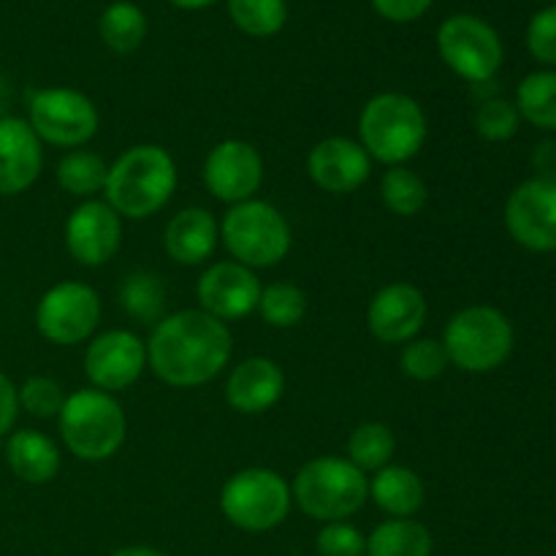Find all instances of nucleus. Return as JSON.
<instances>
[{"label": "nucleus", "mask_w": 556, "mask_h": 556, "mask_svg": "<svg viewBox=\"0 0 556 556\" xmlns=\"http://www.w3.org/2000/svg\"><path fill=\"white\" fill-rule=\"evenodd\" d=\"M315 552L318 556H364L367 538L351 521H329L315 535Z\"/></svg>", "instance_id": "nucleus-36"}, {"label": "nucleus", "mask_w": 556, "mask_h": 556, "mask_svg": "<svg viewBox=\"0 0 556 556\" xmlns=\"http://www.w3.org/2000/svg\"><path fill=\"white\" fill-rule=\"evenodd\" d=\"M172 5H177V9H185V11H201L206 9V5L217 3V0H168Z\"/></svg>", "instance_id": "nucleus-42"}, {"label": "nucleus", "mask_w": 556, "mask_h": 556, "mask_svg": "<svg viewBox=\"0 0 556 556\" xmlns=\"http://www.w3.org/2000/svg\"><path fill=\"white\" fill-rule=\"evenodd\" d=\"M304 313H307V296L299 286L282 280L261 286L258 315L271 329H293L302 324Z\"/></svg>", "instance_id": "nucleus-31"}, {"label": "nucleus", "mask_w": 556, "mask_h": 556, "mask_svg": "<svg viewBox=\"0 0 556 556\" xmlns=\"http://www.w3.org/2000/svg\"><path fill=\"white\" fill-rule=\"evenodd\" d=\"M443 63L470 85H486L503 68L505 49L500 33L476 14H454L438 27Z\"/></svg>", "instance_id": "nucleus-10"}, {"label": "nucleus", "mask_w": 556, "mask_h": 556, "mask_svg": "<svg viewBox=\"0 0 556 556\" xmlns=\"http://www.w3.org/2000/svg\"><path fill=\"white\" fill-rule=\"evenodd\" d=\"M307 174L326 193L345 195L367 182L372 174V157L356 139L329 136L309 150Z\"/></svg>", "instance_id": "nucleus-18"}, {"label": "nucleus", "mask_w": 556, "mask_h": 556, "mask_svg": "<svg viewBox=\"0 0 556 556\" xmlns=\"http://www.w3.org/2000/svg\"><path fill=\"white\" fill-rule=\"evenodd\" d=\"M16 416H20V400H16V386L5 372H0V440L14 432Z\"/></svg>", "instance_id": "nucleus-39"}, {"label": "nucleus", "mask_w": 556, "mask_h": 556, "mask_svg": "<svg viewBox=\"0 0 556 556\" xmlns=\"http://www.w3.org/2000/svg\"><path fill=\"white\" fill-rule=\"evenodd\" d=\"M101 324V299L87 282L65 280L49 288L36 307V329L52 345H79Z\"/></svg>", "instance_id": "nucleus-11"}, {"label": "nucleus", "mask_w": 556, "mask_h": 556, "mask_svg": "<svg viewBox=\"0 0 556 556\" xmlns=\"http://www.w3.org/2000/svg\"><path fill=\"white\" fill-rule=\"evenodd\" d=\"M291 486L269 467H248L223 483L220 510L237 530L269 532L291 514Z\"/></svg>", "instance_id": "nucleus-8"}, {"label": "nucleus", "mask_w": 556, "mask_h": 556, "mask_svg": "<svg viewBox=\"0 0 556 556\" xmlns=\"http://www.w3.org/2000/svg\"><path fill=\"white\" fill-rule=\"evenodd\" d=\"M508 233L532 253L556 250V182L532 177L505 201Z\"/></svg>", "instance_id": "nucleus-12"}, {"label": "nucleus", "mask_w": 556, "mask_h": 556, "mask_svg": "<svg viewBox=\"0 0 556 556\" xmlns=\"http://www.w3.org/2000/svg\"><path fill=\"white\" fill-rule=\"evenodd\" d=\"M109 556H168V554H163L161 548H152V546H125V548H117V552Z\"/></svg>", "instance_id": "nucleus-41"}, {"label": "nucleus", "mask_w": 556, "mask_h": 556, "mask_svg": "<svg viewBox=\"0 0 556 556\" xmlns=\"http://www.w3.org/2000/svg\"><path fill=\"white\" fill-rule=\"evenodd\" d=\"M427 112L407 92H378L358 114V144L389 168L413 161L427 144Z\"/></svg>", "instance_id": "nucleus-3"}, {"label": "nucleus", "mask_w": 556, "mask_h": 556, "mask_svg": "<svg viewBox=\"0 0 556 556\" xmlns=\"http://www.w3.org/2000/svg\"><path fill=\"white\" fill-rule=\"evenodd\" d=\"M532 166H535L538 177L554 179L556 182V139H543L541 144H535V152H532Z\"/></svg>", "instance_id": "nucleus-40"}, {"label": "nucleus", "mask_w": 556, "mask_h": 556, "mask_svg": "<svg viewBox=\"0 0 556 556\" xmlns=\"http://www.w3.org/2000/svg\"><path fill=\"white\" fill-rule=\"evenodd\" d=\"M440 342L454 367H459L462 372L483 375L494 372L508 362L516 334L508 315L489 304H472V307L459 309L445 324Z\"/></svg>", "instance_id": "nucleus-6"}, {"label": "nucleus", "mask_w": 556, "mask_h": 556, "mask_svg": "<svg viewBox=\"0 0 556 556\" xmlns=\"http://www.w3.org/2000/svg\"><path fill=\"white\" fill-rule=\"evenodd\" d=\"M291 497L315 521H348L369 500V478L342 456H318L296 472Z\"/></svg>", "instance_id": "nucleus-4"}, {"label": "nucleus", "mask_w": 556, "mask_h": 556, "mask_svg": "<svg viewBox=\"0 0 556 556\" xmlns=\"http://www.w3.org/2000/svg\"><path fill=\"white\" fill-rule=\"evenodd\" d=\"M434 541L416 519H386L367 538V556H432Z\"/></svg>", "instance_id": "nucleus-24"}, {"label": "nucleus", "mask_w": 556, "mask_h": 556, "mask_svg": "<svg viewBox=\"0 0 556 556\" xmlns=\"http://www.w3.org/2000/svg\"><path fill=\"white\" fill-rule=\"evenodd\" d=\"M204 185L217 201L242 204L255 199L264 182V157L250 141L223 139L206 152L204 157Z\"/></svg>", "instance_id": "nucleus-13"}, {"label": "nucleus", "mask_w": 556, "mask_h": 556, "mask_svg": "<svg viewBox=\"0 0 556 556\" xmlns=\"http://www.w3.org/2000/svg\"><path fill=\"white\" fill-rule=\"evenodd\" d=\"M516 109L519 117L538 130L556 134V71L527 74L516 87Z\"/></svg>", "instance_id": "nucleus-27"}, {"label": "nucleus", "mask_w": 556, "mask_h": 556, "mask_svg": "<svg viewBox=\"0 0 556 556\" xmlns=\"http://www.w3.org/2000/svg\"><path fill=\"white\" fill-rule=\"evenodd\" d=\"M43 168V144L22 117L0 119V195H20L36 185Z\"/></svg>", "instance_id": "nucleus-19"}, {"label": "nucleus", "mask_w": 556, "mask_h": 556, "mask_svg": "<svg viewBox=\"0 0 556 556\" xmlns=\"http://www.w3.org/2000/svg\"><path fill=\"white\" fill-rule=\"evenodd\" d=\"M228 16L233 25L253 38H271L286 27V0H228Z\"/></svg>", "instance_id": "nucleus-30"}, {"label": "nucleus", "mask_w": 556, "mask_h": 556, "mask_svg": "<svg viewBox=\"0 0 556 556\" xmlns=\"http://www.w3.org/2000/svg\"><path fill=\"white\" fill-rule=\"evenodd\" d=\"M429 315L424 291L413 282H389L372 296L367 307V326L383 345H405L416 340Z\"/></svg>", "instance_id": "nucleus-17"}, {"label": "nucleus", "mask_w": 556, "mask_h": 556, "mask_svg": "<svg viewBox=\"0 0 556 556\" xmlns=\"http://www.w3.org/2000/svg\"><path fill=\"white\" fill-rule=\"evenodd\" d=\"M220 239L233 261L248 269L277 266L291 250V226L275 204L261 199L233 204L220 223Z\"/></svg>", "instance_id": "nucleus-7"}, {"label": "nucleus", "mask_w": 556, "mask_h": 556, "mask_svg": "<svg viewBox=\"0 0 556 556\" xmlns=\"http://www.w3.org/2000/svg\"><path fill=\"white\" fill-rule=\"evenodd\" d=\"M177 190V163L161 144H134L109 166L106 204L125 220L161 212Z\"/></svg>", "instance_id": "nucleus-2"}, {"label": "nucleus", "mask_w": 556, "mask_h": 556, "mask_svg": "<svg viewBox=\"0 0 556 556\" xmlns=\"http://www.w3.org/2000/svg\"><path fill=\"white\" fill-rule=\"evenodd\" d=\"M147 30H150V22L134 0H114L98 20V36L117 54L136 52L144 43Z\"/></svg>", "instance_id": "nucleus-25"}, {"label": "nucleus", "mask_w": 556, "mask_h": 556, "mask_svg": "<svg viewBox=\"0 0 556 556\" xmlns=\"http://www.w3.org/2000/svg\"><path fill=\"white\" fill-rule=\"evenodd\" d=\"M63 386L47 375H33L25 383L16 389V400H20V410L30 413L36 418H58L65 405Z\"/></svg>", "instance_id": "nucleus-34"}, {"label": "nucleus", "mask_w": 556, "mask_h": 556, "mask_svg": "<svg viewBox=\"0 0 556 556\" xmlns=\"http://www.w3.org/2000/svg\"><path fill=\"white\" fill-rule=\"evenodd\" d=\"M233 337L228 324L204 309H179L152 329L147 364L172 389H199L231 362Z\"/></svg>", "instance_id": "nucleus-1"}, {"label": "nucleus", "mask_w": 556, "mask_h": 556, "mask_svg": "<svg viewBox=\"0 0 556 556\" xmlns=\"http://www.w3.org/2000/svg\"><path fill=\"white\" fill-rule=\"evenodd\" d=\"M527 49L543 65H556V5L538 11L527 25Z\"/></svg>", "instance_id": "nucleus-37"}, {"label": "nucleus", "mask_w": 556, "mask_h": 556, "mask_svg": "<svg viewBox=\"0 0 556 556\" xmlns=\"http://www.w3.org/2000/svg\"><path fill=\"white\" fill-rule=\"evenodd\" d=\"M5 462L9 470L20 478L22 483L41 486L58 478L63 459L60 448L49 434L38 429H16L5 438Z\"/></svg>", "instance_id": "nucleus-22"}, {"label": "nucleus", "mask_w": 556, "mask_h": 556, "mask_svg": "<svg viewBox=\"0 0 556 556\" xmlns=\"http://www.w3.org/2000/svg\"><path fill=\"white\" fill-rule=\"evenodd\" d=\"M123 244V217L106 201L87 199L65 220V248L81 266L109 264Z\"/></svg>", "instance_id": "nucleus-15"}, {"label": "nucleus", "mask_w": 556, "mask_h": 556, "mask_svg": "<svg viewBox=\"0 0 556 556\" xmlns=\"http://www.w3.org/2000/svg\"><path fill=\"white\" fill-rule=\"evenodd\" d=\"M119 304L130 318L157 324L163 304H166V288H163L161 277L150 275V271H136L119 288Z\"/></svg>", "instance_id": "nucleus-32"}, {"label": "nucleus", "mask_w": 556, "mask_h": 556, "mask_svg": "<svg viewBox=\"0 0 556 556\" xmlns=\"http://www.w3.org/2000/svg\"><path fill=\"white\" fill-rule=\"evenodd\" d=\"M448 353H445L443 342L432 340V337H421V340L405 342L400 356V367L407 378L418 380V383H429V380L440 378L448 369Z\"/></svg>", "instance_id": "nucleus-33"}, {"label": "nucleus", "mask_w": 556, "mask_h": 556, "mask_svg": "<svg viewBox=\"0 0 556 556\" xmlns=\"http://www.w3.org/2000/svg\"><path fill=\"white\" fill-rule=\"evenodd\" d=\"M434 0H372V9L378 11L383 20L405 25V22H416L432 9Z\"/></svg>", "instance_id": "nucleus-38"}, {"label": "nucleus", "mask_w": 556, "mask_h": 556, "mask_svg": "<svg viewBox=\"0 0 556 556\" xmlns=\"http://www.w3.org/2000/svg\"><path fill=\"white\" fill-rule=\"evenodd\" d=\"M27 123L41 144L79 150L98 134L101 114L90 96L74 87H43L30 96Z\"/></svg>", "instance_id": "nucleus-9"}, {"label": "nucleus", "mask_w": 556, "mask_h": 556, "mask_svg": "<svg viewBox=\"0 0 556 556\" xmlns=\"http://www.w3.org/2000/svg\"><path fill=\"white\" fill-rule=\"evenodd\" d=\"M60 440L81 462H106L123 448L128 418L112 394L79 389L65 396L58 416Z\"/></svg>", "instance_id": "nucleus-5"}, {"label": "nucleus", "mask_w": 556, "mask_h": 556, "mask_svg": "<svg viewBox=\"0 0 556 556\" xmlns=\"http://www.w3.org/2000/svg\"><path fill=\"white\" fill-rule=\"evenodd\" d=\"M396 454V438L386 424L367 421L358 424L348 438V462L362 472H378L391 465Z\"/></svg>", "instance_id": "nucleus-28"}, {"label": "nucleus", "mask_w": 556, "mask_h": 556, "mask_svg": "<svg viewBox=\"0 0 556 556\" xmlns=\"http://www.w3.org/2000/svg\"><path fill=\"white\" fill-rule=\"evenodd\" d=\"M476 134L486 141H508L519 134V109L508 98H489L476 112Z\"/></svg>", "instance_id": "nucleus-35"}, {"label": "nucleus", "mask_w": 556, "mask_h": 556, "mask_svg": "<svg viewBox=\"0 0 556 556\" xmlns=\"http://www.w3.org/2000/svg\"><path fill=\"white\" fill-rule=\"evenodd\" d=\"M58 185L76 199H92L106 188L109 163L92 150H68L54 168Z\"/></svg>", "instance_id": "nucleus-26"}, {"label": "nucleus", "mask_w": 556, "mask_h": 556, "mask_svg": "<svg viewBox=\"0 0 556 556\" xmlns=\"http://www.w3.org/2000/svg\"><path fill=\"white\" fill-rule=\"evenodd\" d=\"M220 242V226L204 206L179 210L163 231V248L179 266H199L212 258Z\"/></svg>", "instance_id": "nucleus-21"}, {"label": "nucleus", "mask_w": 556, "mask_h": 556, "mask_svg": "<svg viewBox=\"0 0 556 556\" xmlns=\"http://www.w3.org/2000/svg\"><path fill=\"white\" fill-rule=\"evenodd\" d=\"M147 367V342L128 329L98 334L85 351V375L92 389L117 394L130 389Z\"/></svg>", "instance_id": "nucleus-14"}, {"label": "nucleus", "mask_w": 556, "mask_h": 556, "mask_svg": "<svg viewBox=\"0 0 556 556\" xmlns=\"http://www.w3.org/2000/svg\"><path fill=\"white\" fill-rule=\"evenodd\" d=\"M5 117V106H3V98H0V119Z\"/></svg>", "instance_id": "nucleus-43"}, {"label": "nucleus", "mask_w": 556, "mask_h": 556, "mask_svg": "<svg viewBox=\"0 0 556 556\" xmlns=\"http://www.w3.org/2000/svg\"><path fill=\"white\" fill-rule=\"evenodd\" d=\"M380 199L396 217H416L429 204V188L407 166H391L380 179Z\"/></svg>", "instance_id": "nucleus-29"}, {"label": "nucleus", "mask_w": 556, "mask_h": 556, "mask_svg": "<svg viewBox=\"0 0 556 556\" xmlns=\"http://www.w3.org/2000/svg\"><path fill=\"white\" fill-rule=\"evenodd\" d=\"M369 497L391 519H413L427 500V489L410 467L386 465L369 481Z\"/></svg>", "instance_id": "nucleus-23"}, {"label": "nucleus", "mask_w": 556, "mask_h": 556, "mask_svg": "<svg viewBox=\"0 0 556 556\" xmlns=\"http://www.w3.org/2000/svg\"><path fill=\"white\" fill-rule=\"evenodd\" d=\"M195 296H199L204 313L223 324H231V320H242L258 309L261 282L253 269L237 264L233 258L217 261V264L206 266L204 275L199 277Z\"/></svg>", "instance_id": "nucleus-16"}, {"label": "nucleus", "mask_w": 556, "mask_h": 556, "mask_svg": "<svg viewBox=\"0 0 556 556\" xmlns=\"http://www.w3.org/2000/svg\"><path fill=\"white\" fill-rule=\"evenodd\" d=\"M286 394V375L280 364L266 356L239 362L226 380V402L239 416L269 413Z\"/></svg>", "instance_id": "nucleus-20"}]
</instances>
